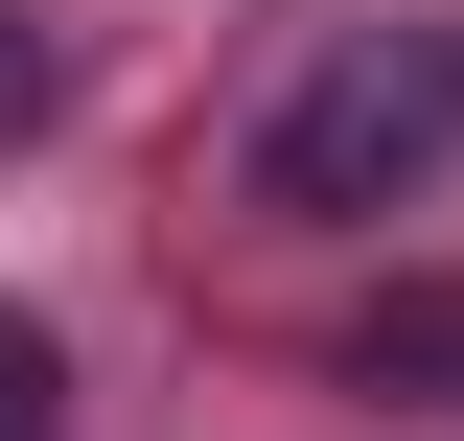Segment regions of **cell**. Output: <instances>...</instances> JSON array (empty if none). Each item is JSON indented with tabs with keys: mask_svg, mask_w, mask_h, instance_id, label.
I'll return each mask as SVG.
<instances>
[{
	"mask_svg": "<svg viewBox=\"0 0 464 441\" xmlns=\"http://www.w3.org/2000/svg\"><path fill=\"white\" fill-rule=\"evenodd\" d=\"M464 163V24H325L302 93L256 116V210L279 232H372Z\"/></svg>",
	"mask_w": 464,
	"mask_h": 441,
	"instance_id": "cell-1",
	"label": "cell"
},
{
	"mask_svg": "<svg viewBox=\"0 0 464 441\" xmlns=\"http://www.w3.org/2000/svg\"><path fill=\"white\" fill-rule=\"evenodd\" d=\"M47 418H70V348L24 326V302H0V441H47Z\"/></svg>",
	"mask_w": 464,
	"mask_h": 441,
	"instance_id": "cell-2",
	"label": "cell"
},
{
	"mask_svg": "<svg viewBox=\"0 0 464 441\" xmlns=\"http://www.w3.org/2000/svg\"><path fill=\"white\" fill-rule=\"evenodd\" d=\"M47 93H70V47L24 24V0H0V140H47Z\"/></svg>",
	"mask_w": 464,
	"mask_h": 441,
	"instance_id": "cell-3",
	"label": "cell"
}]
</instances>
